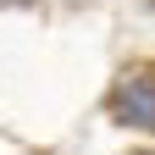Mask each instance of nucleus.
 <instances>
[{
	"instance_id": "obj_1",
	"label": "nucleus",
	"mask_w": 155,
	"mask_h": 155,
	"mask_svg": "<svg viewBox=\"0 0 155 155\" xmlns=\"http://www.w3.org/2000/svg\"><path fill=\"white\" fill-rule=\"evenodd\" d=\"M111 111H116V122H127V127H155V67L127 72L122 83L111 89Z\"/></svg>"
}]
</instances>
